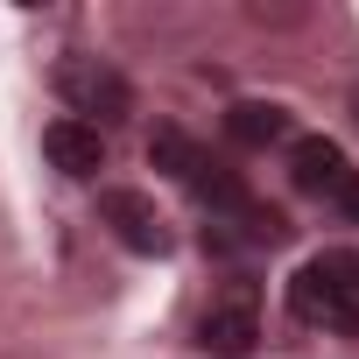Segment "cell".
Wrapping results in <instances>:
<instances>
[{"label": "cell", "mask_w": 359, "mask_h": 359, "mask_svg": "<svg viewBox=\"0 0 359 359\" xmlns=\"http://www.w3.org/2000/svg\"><path fill=\"white\" fill-rule=\"evenodd\" d=\"M359 303V254L352 247H324L289 275V317L310 331H345Z\"/></svg>", "instance_id": "cell-1"}, {"label": "cell", "mask_w": 359, "mask_h": 359, "mask_svg": "<svg viewBox=\"0 0 359 359\" xmlns=\"http://www.w3.org/2000/svg\"><path fill=\"white\" fill-rule=\"evenodd\" d=\"M57 99H64L71 120H85V127H113V120L134 113V85H127L106 57H92V50H64V57H57Z\"/></svg>", "instance_id": "cell-2"}, {"label": "cell", "mask_w": 359, "mask_h": 359, "mask_svg": "<svg viewBox=\"0 0 359 359\" xmlns=\"http://www.w3.org/2000/svg\"><path fill=\"white\" fill-rule=\"evenodd\" d=\"M261 338V282L254 275H226L198 317V345L205 352H254Z\"/></svg>", "instance_id": "cell-3"}, {"label": "cell", "mask_w": 359, "mask_h": 359, "mask_svg": "<svg viewBox=\"0 0 359 359\" xmlns=\"http://www.w3.org/2000/svg\"><path fill=\"white\" fill-rule=\"evenodd\" d=\"M99 226H113L127 254H169V226L148 205V191H99Z\"/></svg>", "instance_id": "cell-4"}, {"label": "cell", "mask_w": 359, "mask_h": 359, "mask_svg": "<svg viewBox=\"0 0 359 359\" xmlns=\"http://www.w3.org/2000/svg\"><path fill=\"white\" fill-rule=\"evenodd\" d=\"M43 155L57 176H71V184H92V176L106 169V134L85 127V120H50L43 127Z\"/></svg>", "instance_id": "cell-5"}, {"label": "cell", "mask_w": 359, "mask_h": 359, "mask_svg": "<svg viewBox=\"0 0 359 359\" xmlns=\"http://www.w3.org/2000/svg\"><path fill=\"white\" fill-rule=\"evenodd\" d=\"M345 176H352V162H345V148H338L331 134H296V141H289V184H296L303 198H331Z\"/></svg>", "instance_id": "cell-6"}, {"label": "cell", "mask_w": 359, "mask_h": 359, "mask_svg": "<svg viewBox=\"0 0 359 359\" xmlns=\"http://www.w3.org/2000/svg\"><path fill=\"white\" fill-rule=\"evenodd\" d=\"M226 134H233L240 148H289V141H296V120H289V106H275V99H240V106L226 113Z\"/></svg>", "instance_id": "cell-7"}, {"label": "cell", "mask_w": 359, "mask_h": 359, "mask_svg": "<svg viewBox=\"0 0 359 359\" xmlns=\"http://www.w3.org/2000/svg\"><path fill=\"white\" fill-rule=\"evenodd\" d=\"M148 162L169 176V184H184V191L198 184L205 169H212V155H205V148H198L184 127H155V134H148Z\"/></svg>", "instance_id": "cell-8"}, {"label": "cell", "mask_w": 359, "mask_h": 359, "mask_svg": "<svg viewBox=\"0 0 359 359\" xmlns=\"http://www.w3.org/2000/svg\"><path fill=\"white\" fill-rule=\"evenodd\" d=\"M324 205H331V212H338V219H345V226H359V169H352V176H345V184H338V191H331V198H324Z\"/></svg>", "instance_id": "cell-9"}, {"label": "cell", "mask_w": 359, "mask_h": 359, "mask_svg": "<svg viewBox=\"0 0 359 359\" xmlns=\"http://www.w3.org/2000/svg\"><path fill=\"white\" fill-rule=\"evenodd\" d=\"M345 338H359V303H352V324H345Z\"/></svg>", "instance_id": "cell-10"}, {"label": "cell", "mask_w": 359, "mask_h": 359, "mask_svg": "<svg viewBox=\"0 0 359 359\" xmlns=\"http://www.w3.org/2000/svg\"><path fill=\"white\" fill-rule=\"evenodd\" d=\"M345 106H352V127H359V85H352V99H345Z\"/></svg>", "instance_id": "cell-11"}]
</instances>
